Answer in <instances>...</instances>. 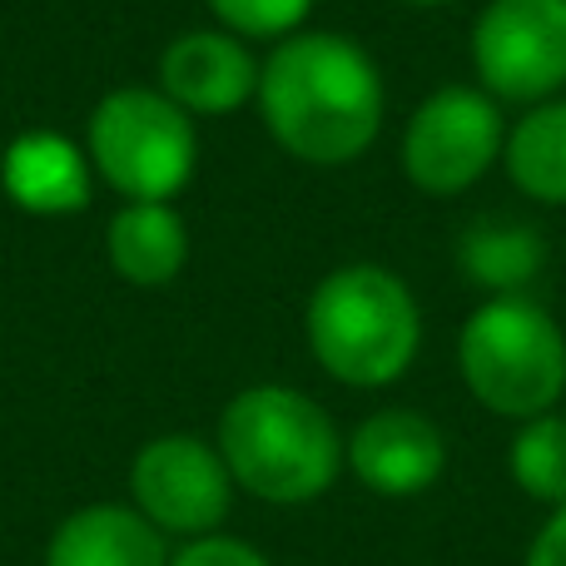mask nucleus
Listing matches in <instances>:
<instances>
[{"instance_id": "1", "label": "nucleus", "mask_w": 566, "mask_h": 566, "mask_svg": "<svg viewBox=\"0 0 566 566\" xmlns=\"http://www.w3.org/2000/svg\"><path fill=\"white\" fill-rule=\"evenodd\" d=\"M259 109L283 155L338 169L373 149L382 129V75L338 30H293L259 65Z\"/></svg>"}, {"instance_id": "2", "label": "nucleus", "mask_w": 566, "mask_h": 566, "mask_svg": "<svg viewBox=\"0 0 566 566\" xmlns=\"http://www.w3.org/2000/svg\"><path fill=\"white\" fill-rule=\"evenodd\" d=\"M219 458L229 478L259 502L298 507L333 488L343 468V438L308 392L254 382L229 398L219 418Z\"/></svg>"}, {"instance_id": "3", "label": "nucleus", "mask_w": 566, "mask_h": 566, "mask_svg": "<svg viewBox=\"0 0 566 566\" xmlns=\"http://www.w3.org/2000/svg\"><path fill=\"white\" fill-rule=\"evenodd\" d=\"M303 333L328 378L348 388H388L418 358L422 313L392 269L343 264L313 289Z\"/></svg>"}, {"instance_id": "4", "label": "nucleus", "mask_w": 566, "mask_h": 566, "mask_svg": "<svg viewBox=\"0 0 566 566\" xmlns=\"http://www.w3.org/2000/svg\"><path fill=\"white\" fill-rule=\"evenodd\" d=\"M468 392L497 418H542L566 392V333L527 293L488 298L458 338Z\"/></svg>"}, {"instance_id": "5", "label": "nucleus", "mask_w": 566, "mask_h": 566, "mask_svg": "<svg viewBox=\"0 0 566 566\" xmlns=\"http://www.w3.org/2000/svg\"><path fill=\"white\" fill-rule=\"evenodd\" d=\"M85 155L90 169L115 195H125V205L129 199L169 205L195 179L199 165L195 115H185L165 90H145V85L109 90L95 105V115H90Z\"/></svg>"}, {"instance_id": "6", "label": "nucleus", "mask_w": 566, "mask_h": 566, "mask_svg": "<svg viewBox=\"0 0 566 566\" xmlns=\"http://www.w3.org/2000/svg\"><path fill=\"white\" fill-rule=\"evenodd\" d=\"M507 119L482 85H442L412 109L402 129V175L418 195H468L502 159Z\"/></svg>"}, {"instance_id": "7", "label": "nucleus", "mask_w": 566, "mask_h": 566, "mask_svg": "<svg viewBox=\"0 0 566 566\" xmlns=\"http://www.w3.org/2000/svg\"><path fill=\"white\" fill-rule=\"evenodd\" d=\"M472 70L492 99H557L566 90V0H488L472 20Z\"/></svg>"}, {"instance_id": "8", "label": "nucleus", "mask_w": 566, "mask_h": 566, "mask_svg": "<svg viewBox=\"0 0 566 566\" xmlns=\"http://www.w3.org/2000/svg\"><path fill=\"white\" fill-rule=\"evenodd\" d=\"M129 488H135L139 512L159 532H179V537H209L234 502V478L219 448L189 432H165L145 442L129 468Z\"/></svg>"}, {"instance_id": "9", "label": "nucleus", "mask_w": 566, "mask_h": 566, "mask_svg": "<svg viewBox=\"0 0 566 566\" xmlns=\"http://www.w3.org/2000/svg\"><path fill=\"white\" fill-rule=\"evenodd\" d=\"M343 462L378 497H418L448 468V438L432 418L412 408H382L353 428Z\"/></svg>"}, {"instance_id": "10", "label": "nucleus", "mask_w": 566, "mask_h": 566, "mask_svg": "<svg viewBox=\"0 0 566 566\" xmlns=\"http://www.w3.org/2000/svg\"><path fill=\"white\" fill-rule=\"evenodd\" d=\"M159 90L185 115H234L259 95V60L229 30H185L159 55Z\"/></svg>"}, {"instance_id": "11", "label": "nucleus", "mask_w": 566, "mask_h": 566, "mask_svg": "<svg viewBox=\"0 0 566 566\" xmlns=\"http://www.w3.org/2000/svg\"><path fill=\"white\" fill-rule=\"evenodd\" d=\"M0 189L15 209L40 219L80 214L95 189L90 155L60 129H25L0 155Z\"/></svg>"}, {"instance_id": "12", "label": "nucleus", "mask_w": 566, "mask_h": 566, "mask_svg": "<svg viewBox=\"0 0 566 566\" xmlns=\"http://www.w3.org/2000/svg\"><path fill=\"white\" fill-rule=\"evenodd\" d=\"M45 566H169L165 532L139 507L95 502L70 512L45 547Z\"/></svg>"}, {"instance_id": "13", "label": "nucleus", "mask_w": 566, "mask_h": 566, "mask_svg": "<svg viewBox=\"0 0 566 566\" xmlns=\"http://www.w3.org/2000/svg\"><path fill=\"white\" fill-rule=\"evenodd\" d=\"M105 254L125 283L135 289H165L189 264V229L175 205H145L129 199L115 209L105 229Z\"/></svg>"}, {"instance_id": "14", "label": "nucleus", "mask_w": 566, "mask_h": 566, "mask_svg": "<svg viewBox=\"0 0 566 566\" xmlns=\"http://www.w3.org/2000/svg\"><path fill=\"white\" fill-rule=\"evenodd\" d=\"M458 264L468 283L488 289L492 298L522 293L527 283H537V274L547 269V239L537 224H522L507 214H488L478 224H468L458 244Z\"/></svg>"}, {"instance_id": "15", "label": "nucleus", "mask_w": 566, "mask_h": 566, "mask_svg": "<svg viewBox=\"0 0 566 566\" xmlns=\"http://www.w3.org/2000/svg\"><path fill=\"white\" fill-rule=\"evenodd\" d=\"M502 165L527 199L566 205V99H542L507 129Z\"/></svg>"}, {"instance_id": "16", "label": "nucleus", "mask_w": 566, "mask_h": 566, "mask_svg": "<svg viewBox=\"0 0 566 566\" xmlns=\"http://www.w3.org/2000/svg\"><path fill=\"white\" fill-rule=\"evenodd\" d=\"M507 468H512V482L527 497L562 507L566 502V418L562 412H542V418L522 422L507 448Z\"/></svg>"}, {"instance_id": "17", "label": "nucleus", "mask_w": 566, "mask_h": 566, "mask_svg": "<svg viewBox=\"0 0 566 566\" xmlns=\"http://www.w3.org/2000/svg\"><path fill=\"white\" fill-rule=\"evenodd\" d=\"M209 10L239 40H283L308 20L313 0H209Z\"/></svg>"}, {"instance_id": "18", "label": "nucleus", "mask_w": 566, "mask_h": 566, "mask_svg": "<svg viewBox=\"0 0 566 566\" xmlns=\"http://www.w3.org/2000/svg\"><path fill=\"white\" fill-rule=\"evenodd\" d=\"M169 566H269L264 557H259L249 542H234V537H195L185 552H179Z\"/></svg>"}, {"instance_id": "19", "label": "nucleus", "mask_w": 566, "mask_h": 566, "mask_svg": "<svg viewBox=\"0 0 566 566\" xmlns=\"http://www.w3.org/2000/svg\"><path fill=\"white\" fill-rule=\"evenodd\" d=\"M527 566H566V502L542 522L537 542L527 552Z\"/></svg>"}, {"instance_id": "20", "label": "nucleus", "mask_w": 566, "mask_h": 566, "mask_svg": "<svg viewBox=\"0 0 566 566\" xmlns=\"http://www.w3.org/2000/svg\"><path fill=\"white\" fill-rule=\"evenodd\" d=\"M408 6H452V0H408Z\"/></svg>"}]
</instances>
